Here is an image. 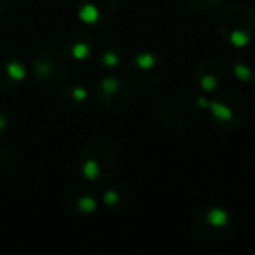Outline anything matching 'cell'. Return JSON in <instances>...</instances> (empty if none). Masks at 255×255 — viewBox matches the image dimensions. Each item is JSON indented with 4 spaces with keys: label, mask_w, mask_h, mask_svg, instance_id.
<instances>
[{
    "label": "cell",
    "mask_w": 255,
    "mask_h": 255,
    "mask_svg": "<svg viewBox=\"0 0 255 255\" xmlns=\"http://www.w3.org/2000/svg\"><path fill=\"white\" fill-rule=\"evenodd\" d=\"M131 203V192L123 184H107L100 192V205L110 213H121Z\"/></svg>",
    "instance_id": "obj_13"
},
{
    "label": "cell",
    "mask_w": 255,
    "mask_h": 255,
    "mask_svg": "<svg viewBox=\"0 0 255 255\" xmlns=\"http://www.w3.org/2000/svg\"><path fill=\"white\" fill-rule=\"evenodd\" d=\"M75 166L82 180L91 185L107 184L119 166L117 154L105 142H88L79 149Z\"/></svg>",
    "instance_id": "obj_2"
},
{
    "label": "cell",
    "mask_w": 255,
    "mask_h": 255,
    "mask_svg": "<svg viewBox=\"0 0 255 255\" xmlns=\"http://www.w3.org/2000/svg\"><path fill=\"white\" fill-rule=\"evenodd\" d=\"M233 75L243 84H255V54L241 53L236 54L231 61Z\"/></svg>",
    "instance_id": "obj_14"
},
{
    "label": "cell",
    "mask_w": 255,
    "mask_h": 255,
    "mask_svg": "<svg viewBox=\"0 0 255 255\" xmlns=\"http://www.w3.org/2000/svg\"><path fill=\"white\" fill-rule=\"evenodd\" d=\"M154 110H156L157 119H159L166 128H170L171 131H180L182 128H184L182 117L178 116V112L166 102V100H161Z\"/></svg>",
    "instance_id": "obj_17"
},
{
    "label": "cell",
    "mask_w": 255,
    "mask_h": 255,
    "mask_svg": "<svg viewBox=\"0 0 255 255\" xmlns=\"http://www.w3.org/2000/svg\"><path fill=\"white\" fill-rule=\"evenodd\" d=\"M215 30L227 46L236 49L250 46L255 40V9L240 2L227 5L217 18Z\"/></svg>",
    "instance_id": "obj_1"
},
{
    "label": "cell",
    "mask_w": 255,
    "mask_h": 255,
    "mask_svg": "<svg viewBox=\"0 0 255 255\" xmlns=\"http://www.w3.org/2000/svg\"><path fill=\"white\" fill-rule=\"evenodd\" d=\"M93 98L100 109L107 112L119 110L128 100V86L114 72H107L98 79L93 89Z\"/></svg>",
    "instance_id": "obj_8"
},
{
    "label": "cell",
    "mask_w": 255,
    "mask_h": 255,
    "mask_svg": "<svg viewBox=\"0 0 255 255\" xmlns=\"http://www.w3.org/2000/svg\"><path fill=\"white\" fill-rule=\"evenodd\" d=\"M121 0H75L74 9L79 21L89 28L109 25L119 12Z\"/></svg>",
    "instance_id": "obj_7"
},
{
    "label": "cell",
    "mask_w": 255,
    "mask_h": 255,
    "mask_svg": "<svg viewBox=\"0 0 255 255\" xmlns=\"http://www.w3.org/2000/svg\"><path fill=\"white\" fill-rule=\"evenodd\" d=\"M224 4H226V0H185V5L194 14H201V16H208L212 12L219 11Z\"/></svg>",
    "instance_id": "obj_19"
},
{
    "label": "cell",
    "mask_w": 255,
    "mask_h": 255,
    "mask_svg": "<svg viewBox=\"0 0 255 255\" xmlns=\"http://www.w3.org/2000/svg\"><path fill=\"white\" fill-rule=\"evenodd\" d=\"M28 77L26 63L18 56H2L0 58V89L12 91L23 86Z\"/></svg>",
    "instance_id": "obj_11"
},
{
    "label": "cell",
    "mask_w": 255,
    "mask_h": 255,
    "mask_svg": "<svg viewBox=\"0 0 255 255\" xmlns=\"http://www.w3.org/2000/svg\"><path fill=\"white\" fill-rule=\"evenodd\" d=\"M168 75V63L157 51L147 49L133 54L124 63V77L133 88L149 91L163 84Z\"/></svg>",
    "instance_id": "obj_3"
},
{
    "label": "cell",
    "mask_w": 255,
    "mask_h": 255,
    "mask_svg": "<svg viewBox=\"0 0 255 255\" xmlns=\"http://www.w3.org/2000/svg\"><path fill=\"white\" fill-rule=\"evenodd\" d=\"M192 229L198 238L210 243H222L234 236L236 220L233 213L220 205L203 206L192 217Z\"/></svg>",
    "instance_id": "obj_5"
},
{
    "label": "cell",
    "mask_w": 255,
    "mask_h": 255,
    "mask_svg": "<svg viewBox=\"0 0 255 255\" xmlns=\"http://www.w3.org/2000/svg\"><path fill=\"white\" fill-rule=\"evenodd\" d=\"M7 7H9V2L7 0H0V21L5 18L7 14Z\"/></svg>",
    "instance_id": "obj_22"
},
{
    "label": "cell",
    "mask_w": 255,
    "mask_h": 255,
    "mask_svg": "<svg viewBox=\"0 0 255 255\" xmlns=\"http://www.w3.org/2000/svg\"><path fill=\"white\" fill-rule=\"evenodd\" d=\"M184 105L187 107L191 112H208V105H210V98L206 96V93L199 91H189L184 95L182 98Z\"/></svg>",
    "instance_id": "obj_18"
},
{
    "label": "cell",
    "mask_w": 255,
    "mask_h": 255,
    "mask_svg": "<svg viewBox=\"0 0 255 255\" xmlns=\"http://www.w3.org/2000/svg\"><path fill=\"white\" fill-rule=\"evenodd\" d=\"M96 63H98V67L102 68L105 74L107 72H116L117 68L124 63L123 49H119L117 46H112V44L103 46L102 49L98 51V54H96Z\"/></svg>",
    "instance_id": "obj_16"
},
{
    "label": "cell",
    "mask_w": 255,
    "mask_h": 255,
    "mask_svg": "<svg viewBox=\"0 0 255 255\" xmlns=\"http://www.w3.org/2000/svg\"><path fill=\"white\" fill-rule=\"evenodd\" d=\"M65 203H67L68 212L77 217H91L102 206L100 205V196L95 191V185L88 184V182L74 185L67 192Z\"/></svg>",
    "instance_id": "obj_9"
},
{
    "label": "cell",
    "mask_w": 255,
    "mask_h": 255,
    "mask_svg": "<svg viewBox=\"0 0 255 255\" xmlns=\"http://www.w3.org/2000/svg\"><path fill=\"white\" fill-rule=\"evenodd\" d=\"M63 51L68 56V60L84 63L95 53V37L86 30H75L65 39Z\"/></svg>",
    "instance_id": "obj_12"
},
{
    "label": "cell",
    "mask_w": 255,
    "mask_h": 255,
    "mask_svg": "<svg viewBox=\"0 0 255 255\" xmlns=\"http://www.w3.org/2000/svg\"><path fill=\"white\" fill-rule=\"evenodd\" d=\"M30 72L40 88H58L63 84L68 75V56L63 49L42 46L33 51L30 58Z\"/></svg>",
    "instance_id": "obj_4"
},
{
    "label": "cell",
    "mask_w": 255,
    "mask_h": 255,
    "mask_svg": "<svg viewBox=\"0 0 255 255\" xmlns=\"http://www.w3.org/2000/svg\"><path fill=\"white\" fill-rule=\"evenodd\" d=\"M9 128H11V116L4 107H0V138L9 131Z\"/></svg>",
    "instance_id": "obj_21"
},
{
    "label": "cell",
    "mask_w": 255,
    "mask_h": 255,
    "mask_svg": "<svg viewBox=\"0 0 255 255\" xmlns=\"http://www.w3.org/2000/svg\"><path fill=\"white\" fill-rule=\"evenodd\" d=\"M16 164V154L7 147H0V170H11Z\"/></svg>",
    "instance_id": "obj_20"
},
{
    "label": "cell",
    "mask_w": 255,
    "mask_h": 255,
    "mask_svg": "<svg viewBox=\"0 0 255 255\" xmlns=\"http://www.w3.org/2000/svg\"><path fill=\"white\" fill-rule=\"evenodd\" d=\"M60 100L65 107L72 110L82 109V107L88 103L89 100V91L86 86L79 84V82H70V84H65L61 88L60 93Z\"/></svg>",
    "instance_id": "obj_15"
},
{
    "label": "cell",
    "mask_w": 255,
    "mask_h": 255,
    "mask_svg": "<svg viewBox=\"0 0 255 255\" xmlns=\"http://www.w3.org/2000/svg\"><path fill=\"white\" fill-rule=\"evenodd\" d=\"M224 67L217 58H203L194 68V81L203 93L210 95L222 88L224 82Z\"/></svg>",
    "instance_id": "obj_10"
},
{
    "label": "cell",
    "mask_w": 255,
    "mask_h": 255,
    "mask_svg": "<svg viewBox=\"0 0 255 255\" xmlns=\"http://www.w3.org/2000/svg\"><path fill=\"white\" fill-rule=\"evenodd\" d=\"M208 116L212 123L224 131H234L247 121L248 109L247 103L236 93H219L210 100Z\"/></svg>",
    "instance_id": "obj_6"
}]
</instances>
